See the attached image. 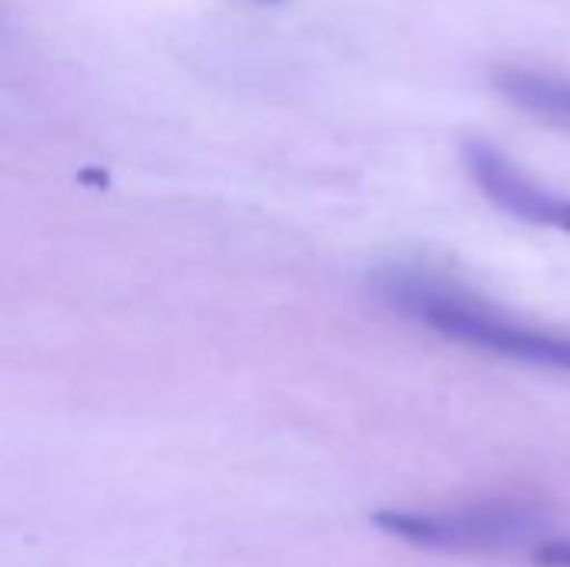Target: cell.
I'll return each instance as SVG.
<instances>
[{
  "mask_svg": "<svg viewBox=\"0 0 570 567\" xmlns=\"http://www.w3.org/2000/svg\"><path fill=\"white\" fill-rule=\"evenodd\" d=\"M464 164L484 197L511 217L570 234V197L538 184L501 147L471 137L464 140Z\"/></svg>",
  "mask_w": 570,
  "mask_h": 567,
  "instance_id": "3957f363",
  "label": "cell"
},
{
  "mask_svg": "<svg viewBox=\"0 0 570 567\" xmlns=\"http://www.w3.org/2000/svg\"><path fill=\"white\" fill-rule=\"evenodd\" d=\"M377 297L424 331L481 354L570 374V334L528 324L464 281L428 264H387L374 274Z\"/></svg>",
  "mask_w": 570,
  "mask_h": 567,
  "instance_id": "6da1fadb",
  "label": "cell"
},
{
  "mask_svg": "<svg viewBox=\"0 0 570 567\" xmlns=\"http://www.w3.org/2000/svg\"><path fill=\"white\" fill-rule=\"evenodd\" d=\"M494 87L521 110L570 130V80L531 67H504L494 74Z\"/></svg>",
  "mask_w": 570,
  "mask_h": 567,
  "instance_id": "277c9868",
  "label": "cell"
},
{
  "mask_svg": "<svg viewBox=\"0 0 570 567\" xmlns=\"http://www.w3.org/2000/svg\"><path fill=\"white\" fill-rule=\"evenodd\" d=\"M534 561L541 567H570V541H548L534 545Z\"/></svg>",
  "mask_w": 570,
  "mask_h": 567,
  "instance_id": "5b68a950",
  "label": "cell"
},
{
  "mask_svg": "<svg viewBox=\"0 0 570 567\" xmlns=\"http://www.w3.org/2000/svg\"><path fill=\"white\" fill-rule=\"evenodd\" d=\"M261 3H277V0H261Z\"/></svg>",
  "mask_w": 570,
  "mask_h": 567,
  "instance_id": "8992f818",
  "label": "cell"
},
{
  "mask_svg": "<svg viewBox=\"0 0 570 567\" xmlns=\"http://www.w3.org/2000/svg\"><path fill=\"white\" fill-rule=\"evenodd\" d=\"M374 528L434 555H498L531 541L541 531V515L528 501L488 498L444 508H381Z\"/></svg>",
  "mask_w": 570,
  "mask_h": 567,
  "instance_id": "7a4b0ae2",
  "label": "cell"
}]
</instances>
